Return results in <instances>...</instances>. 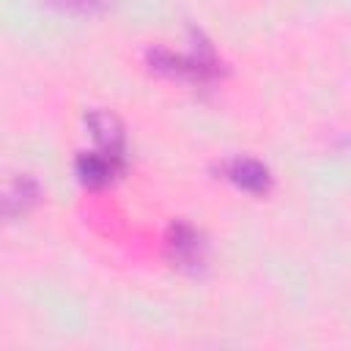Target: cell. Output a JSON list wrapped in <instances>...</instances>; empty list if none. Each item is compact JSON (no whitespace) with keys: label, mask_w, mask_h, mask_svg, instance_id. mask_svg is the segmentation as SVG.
I'll return each instance as SVG.
<instances>
[{"label":"cell","mask_w":351,"mask_h":351,"mask_svg":"<svg viewBox=\"0 0 351 351\" xmlns=\"http://www.w3.org/2000/svg\"><path fill=\"white\" fill-rule=\"evenodd\" d=\"M33 200H36V184L22 176V178L11 181L8 189H5V214L11 217V214L22 211L25 206H30Z\"/></svg>","instance_id":"277c9868"},{"label":"cell","mask_w":351,"mask_h":351,"mask_svg":"<svg viewBox=\"0 0 351 351\" xmlns=\"http://www.w3.org/2000/svg\"><path fill=\"white\" fill-rule=\"evenodd\" d=\"M60 5H66V8H74V11H93V8H99L104 0H58Z\"/></svg>","instance_id":"8992f818"},{"label":"cell","mask_w":351,"mask_h":351,"mask_svg":"<svg viewBox=\"0 0 351 351\" xmlns=\"http://www.w3.org/2000/svg\"><path fill=\"white\" fill-rule=\"evenodd\" d=\"M230 178H233L239 186L250 189V192H261V189L269 186V173H266V167H263L261 162H255V159H236L233 167H230Z\"/></svg>","instance_id":"3957f363"},{"label":"cell","mask_w":351,"mask_h":351,"mask_svg":"<svg viewBox=\"0 0 351 351\" xmlns=\"http://www.w3.org/2000/svg\"><path fill=\"white\" fill-rule=\"evenodd\" d=\"M167 250L178 263H195L200 258V236L189 225H176L167 239Z\"/></svg>","instance_id":"7a4b0ae2"},{"label":"cell","mask_w":351,"mask_h":351,"mask_svg":"<svg viewBox=\"0 0 351 351\" xmlns=\"http://www.w3.org/2000/svg\"><path fill=\"white\" fill-rule=\"evenodd\" d=\"M88 123L93 129V137L99 140V145L104 148V154L110 159H118L121 151H123V132L118 126V121L110 115V112H90L88 115Z\"/></svg>","instance_id":"6da1fadb"},{"label":"cell","mask_w":351,"mask_h":351,"mask_svg":"<svg viewBox=\"0 0 351 351\" xmlns=\"http://www.w3.org/2000/svg\"><path fill=\"white\" fill-rule=\"evenodd\" d=\"M77 170L82 176L85 184H104L110 176H112V162L107 156H99V154H90V156H82L77 162Z\"/></svg>","instance_id":"5b68a950"}]
</instances>
